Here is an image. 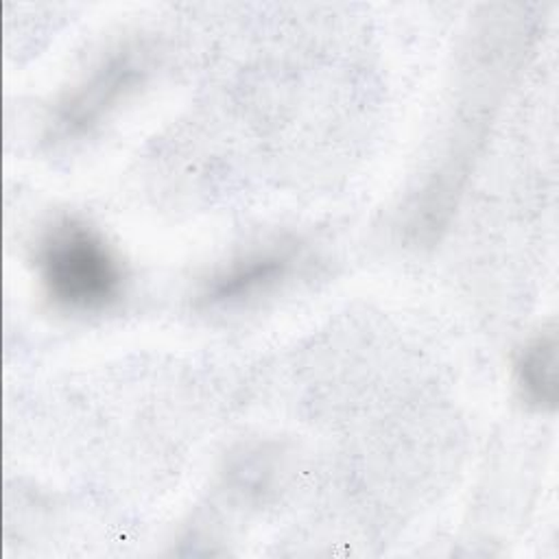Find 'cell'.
<instances>
[{"label":"cell","instance_id":"7a4b0ae2","mask_svg":"<svg viewBox=\"0 0 559 559\" xmlns=\"http://www.w3.org/2000/svg\"><path fill=\"white\" fill-rule=\"evenodd\" d=\"M153 55L144 41H122L100 55L55 103L48 127L52 144L81 140L96 131L148 79Z\"/></svg>","mask_w":559,"mask_h":559},{"label":"cell","instance_id":"277c9868","mask_svg":"<svg viewBox=\"0 0 559 559\" xmlns=\"http://www.w3.org/2000/svg\"><path fill=\"white\" fill-rule=\"evenodd\" d=\"M515 386L522 400L539 411L557 406V332L544 330L524 345L515 360Z\"/></svg>","mask_w":559,"mask_h":559},{"label":"cell","instance_id":"6da1fadb","mask_svg":"<svg viewBox=\"0 0 559 559\" xmlns=\"http://www.w3.org/2000/svg\"><path fill=\"white\" fill-rule=\"evenodd\" d=\"M33 262L44 295L63 312H103L124 293L122 260L94 225L76 216H61L39 234Z\"/></svg>","mask_w":559,"mask_h":559},{"label":"cell","instance_id":"3957f363","mask_svg":"<svg viewBox=\"0 0 559 559\" xmlns=\"http://www.w3.org/2000/svg\"><path fill=\"white\" fill-rule=\"evenodd\" d=\"M304 258L295 240H275L236 255L216 269L201 286L199 301L210 308L240 306L286 282Z\"/></svg>","mask_w":559,"mask_h":559}]
</instances>
